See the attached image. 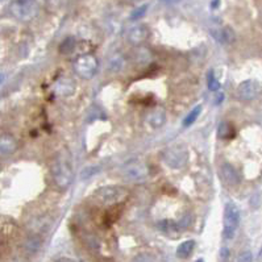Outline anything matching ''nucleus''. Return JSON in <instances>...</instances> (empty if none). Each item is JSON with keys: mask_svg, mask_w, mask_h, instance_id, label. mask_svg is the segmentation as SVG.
Instances as JSON below:
<instances>
[{"mask_svg": "<svg viewBox=\"0 0 262 262\" xmlns=\"http://www.w3.org/2000/svg\"><path fill=\"white\" fill-rule=\"evenodd\" d=\"M128 195V190L121 186H104L95 191L94 199L102 206H116L124 203Z\"/></svg>", "mask_w": 262, "mask_h": 262, "instance_id": "1", "label": "nucleus"}, {"mask_svg": "<svg viewBox=\"0 0 262 262\" xmlns=\"http://www.w3.org/2000/svg\"><path fill=\"white\" fill-rule=\"evenodd\" d=\"M38 3L36 0H12L10 4L11 15L21 21V23H29L38 15Z\"/></svg>", "mask_w": 262, "mask_h": 262, "instance_id": "2", "label": "nucleus"}, {"mask_svg": "<svg viewBox=\"0 0 262 262\" xmlns=\"http://www.w3.org/2000/svg\"><path fill=\"white\" fill-rule=\"evenodd\" d=\"M241 214L237 206L233 202H228L224 207V218H223V235L227 240H232L240 227Z\"/></svg>", "mask_w": 262, "mask_h": 262, "instance_id": "3", "label": "nucleus"}, {"mask_svg": "<svg viewBox=\"0 0 262 262\" xmlns=\"http://www.w3.org/2000/svg\"><path fill=\"white\" fill-rule=\"evenodd\" d=\"M51 174H53V179L55 184L62 190L72 184L73 182V167L66 158H58L54 161V164L51 166Z\"/></svg>", "mask_w": 262, "mask_h": 262, "instance_id": "4", "label": "nucleus"}, {"mask_svg": "<svg viewBox=\"0 0 262 262\" xmlns=\"http://www.w3.org/2000/svg\"><path fill=\"white\" fill-rule=\"evenodd\" d=\"M99 69L98 58L92 54L79 55L74 62L75 73L83 79H91Z\"/></svg>", "mask_w": 262, "mask_h": 262, "instance_id": "5", "label": "nucleus"}, {"mask_svg": "<svg viewBox=\"0 0 262 262\" xmlns=\"http://www.w3.org/2000/svg\"><path fill=\"white\" fill-rule=\"evenodd\" d=\"M261 92V86L254 79H248L244 81L238 85L237 90H236V95L242 100H252V99L257 98Z\"/></svg>", "mask_w": 262, "mask_h": 262, "instance_id": "6", "label": "nucleus"}, {"mask_svg": "<svg viewBox=\"0 0 262 262\" xmlns=\"http://www.w3.org/2000/svg\"><path fill=\"white\" fill-rule=\"evenodd\" d=\"M165 164L169 165L173 169H179L186 165L188 160V154L184 149H179V148H171V149L166 150L164 156Z\"/></svg>", "mask_w": 262, "mask_h": 262, "instance_id": "7", "label": "nucleus"}, {"mask_svg": "<svg viewBox=\"0 0 262 262\" xmlns=\"http://www.w3.org/2000/svg\"><path fill=\"white\" fill-rule=\"evenodd\" d=\"M148 175V169L141 162H132L124 167V177L130 182H140Z\"/></svg>", "mask_w": 262, "mask_h": 262, "instance_id": "8", "label": "nucleus"}, {"mask_svg": "<svg viewBox=\"0 0 262 262\" xmlns=\"http://www.w3.org/2000/svg\"><path fill=\"white\" fill-rule=\"evenodd\" d=\"M149 34L150 33L148 27H145V25L143 24H139L130 28L129 31H128L126 38H128V41L132 45H141L149 38Z\"/></svg>", "mask_w": 262, "mask_h": 262, "instance_id": "9", "label": "nucleus"}, {"mask_svg": "<svg viewBox=\"0 0 262 262\" xmlns=\"http://www.w3.org/2000/svg\"><path fill=\"white\" fill-rule=\"evenodd\" d=\"M54 92L55 95L61 96V98H69L75 92V82L69 77L58 79L54 85Z\"/></svg>", "mask_w": 262, "mask_h": 262, "instance_id": "10", "label": "nucleus"}, {"mask_svg": "<svg viewBox=\"0 0 262 262\" xmlns=\"http://www.w3.org/2000/svg\"><path fill=\"white\" fill-rule=\"evenodd\" d=\"M166 117L167 113L165 111V108L162 107H156L154 109H152L147 117V121L152 128L154 129H158L161 126H164L166 123Z\"/></svg>", "mask_w": 262, "mask_h": 262, "instance_id": "11", "label": "nucleus"}, {"mask_svg": "<svg viewBox=\"0 0 262 262\" xmlns=\"http://www.w3.org/2000/svg\"><path fill=\"white\" fill-rule=\"evenodd\" d=\"M220 175L228 186H236L240 182V177L235 167L231 164H223L220 167Z\"/></svg>", "mask_w": 262, "mask_h": 262, "instance_id": "12", "label": "nucleus"}, {"mask_svg": "<svg viewBox=\"0 0 262 262\" xmlns=\"http://www.w3.org/2000/svg\"><path fill=\"white\" fill-rule=\"evenodd\" d=\"M17 150V141L12 135L3 133L0 139V153L2 156H11Z\"/></svg>", "mask_w": 262, "mask_h": 262, "instance_id": "13", "label": "nucleus"}, {"mask_svg": "<svg viewBox=\"0 0 262 262\" xmlns=\"http://www.w3.org/2000/svg\"><path fill=\"white\" fill-rule=\"evenodd\" d=\"M211 34L216 38V41H219L220 44H232L235 41V33L232 31L231 28L224 27V28H218V29H211Z\"/></svg>", "mask_w": 262, "mask_h": 262, "instance_id": "14", "label": "nucleus"}, {"mask_svg": "<svg viewBox=\"0 0 262 262\" xmlns=\"http://www.w3.org/2000/svg\"><path fill=\"white\" fill-rule=\"evenodd\" d=\"M218 136L221 140H231L236 136V130L231 123L221 121L218 128Z\"/></svg>", "mask_w": 262, "mask_h": 262, "instance_id": "15", "label": "nucleus"}, {"mask_svg": "<svg viewBox=\"0 0 262 262\" xmlns=\"http://www.w3.org/2000/svg\"><path fill=\"white\" fill-rule=\"evenodd\" d=\"M195 248V241L194 240H187V241H183L178 246L177 249V255L179 258H187L188 255L192 253Z\"/></svg>", "mask_w": 262, "mask_h": 262, "instance_id": "16", "label": "nucleus"}, {"mask_svg": "<svg viewBox=\"0 0 262 262\" xmlns=\"http://www.w3.org/2000/svg\"><path fill=\"white\" fill-rule=\"evenodd\" d=\"M201 113H202V106H201V104H199V106L195 107V108L192 109V111H191V112L188 113L187 116H186V119L183 120V126H184V128H187V126L192 125V124H194L195 121H196V119H198V117H199V115H201Z\"/></svg>", "mask_w": 262, "mask_h": 262, "instance_id": "17", "label": "nucleus"}, {"mask_svg": "<svg viewBox=\"0 0 262 262\" xmlns=\"http://www.w3.org/2000/svg\"><path fill=\"white\" fill-rule=\"evenodd\" d=\"M207 86L210 91H219L220 90V82L216 79V75H215L214 70H210L207 73Z\"/></svg>", "mask_w": 262, "mask_h": 262, "instance_id": "18", "label": "nucleus"}, {"mask_svg": "<svg viewBox=\"0 0 262 262\" xmlns=\"http://www.w3.org/2000/svg\"><path fill=\"white\" fill-rule=\"evenodd\" d=\"M75 48V38L68 37L65 41L62 42L61 46H59V51L62 54H70Z\"/></svg>", "mask_w": 262, "mask_h": 262, "instance_id": "19", "label": "nucleus"}, {"mask_svg": "<svg viewBox=\"0 0 262 262\" xmlns=\"http://www.w3.org/2000/svg\"><path fill=\"white\" fill-rule=\"evenodd\" d=\"M147 11H148V4H144V6H141V7L136 8V10L133 11L132 14H130V20H139V19L145 16Z\"/></svg>", "mask_w": 262, "mask_h": 262, "instance_id": "20", "label": "nucleus"}, {"mask_svg": "<svg viewBox=\"0 0 262 262\" xmlns=\"http://www.w3.org/2000/svg\"><path fill=\"white\" fill-rule=\"evenodd\" d=\"M123 65H124V62H123V59H121V57H119V55H117V57H113L112 59H111V61H109V70H111V72H119L120 69L123 68Z\"/></svg>", "mask_w": 262, "mask_h": 262, "instance_id": "21", "label": "nucleus"}, {"mask_svg": "<svg viewBox=\"0 0 262 262\" xmlns=\"http://www.w3.org/2000/svg\"><path fill=\"white\" fill-rule=\"evenodd\" d=\"M25 248H27V250L29 253H34L37 252L38 248H40V241H38L37 238H29L27 241V244H25Z\"/></svg>", "mask_w": 262, "mask_h": 262, "instance_id": "22", "label": "nucleus"}, {"mask_svg": "<svg viewBox=\"0 0 262 262\" xmlns=\"http://www.w3.org/2000/svg\"><path fill=\"white\" fill-rule=\"evenodd\" d=\"M99 171V167L98 166H89L86 167L85 170L82 171V174H81V177L83 178V179H89V178H91L94 174H96Z\"/></svg>", "mask_w": 262, "mask_h": 262, "instance_id": "23", "label": "nucleus"}, {"mask_svg": "<svg viewBox=\"0 0 262 262\" xmlns=\"http://www.w3.org/2000/svg\"><path fill=\"white\" fill-rule=\"evenodd\" d=\"M224 100V94L223 92H219V94H216V99H215V106H219L221 102Z\"/></svg>", "mask_w": 262, "mask_h": 262, "instance_id": "24", "label": "nucleus"}, {"mask_svg": "<svg viewBox=\"0 0 262 262\" xmlns=\"http://www.w3.org/2000/svg\"><path fill=\"white\" fill-rule=\"evenodd\" d=\"M250 259H252V255L249 254V253H245V255H241L238 258V261H250Z\"/></svg>", "mask_w": 262, "mask_h": 262, "instance_id": "25", "label": "nucleus"}, {"mask_svg": "<svg viewBox=\"0 0 262 262\" xmlns=\"http://www.w3.org/2000/svg\"><path fill=\"white\" fill-rule=\"evenodd\" d=\"M218 4H219V0H214V2H212V8L218 7Z\"/></svg>", "mask_w": 262, "mask_h": 262, "instance_id": "26", "label": "nucleus"}, {"mask_svg": "<svg viewBox=\"0 0 262 262\" xmlns=\"http://www.w3.org/2000/svg\"><path fill=\"white\" fill-rule=\"evenodd\" d=\"M167 2H177V0H167Z\"/></svg>", "mask_w": 262, "mask_h": 262, "instance_id": "27", "label": "nucleus"}, {"mask_svg": "<svg viewBox=\"0 0 262 262\" xmlns=\"http://www.w3.org/2000/svg\"><path fill=\"white\" fill-rule=\"evenodd\" d=\"M259 257H261V258H262V250H261V255H259Z\"/></svg>", "mask_w": 262, "mask_h": 262, "instance_id": "28", "label": "nucleus"}]
</instances>
